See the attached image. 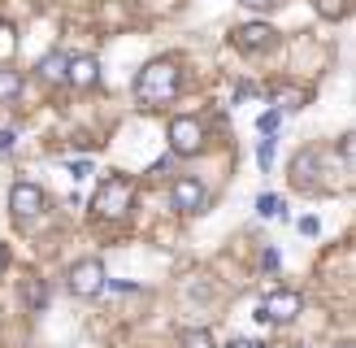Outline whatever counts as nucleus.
<instances>
[{"instance_id": "obj_1", "label": "nucleus", "mask_w": 356, "mask_h": 348, "mask_svg": "<svg viewBox=\"0 0 356 348\" xmlns=\"http://www.w3.org/2000/svg\"><path fill=\"white\" fill-rule=\"evenodd\" d=\"M178 92H183V74H178V65L165 57V61H148L139 70L135 79V100L144 104V109H161V104H174Z\"/></svg>"}, {"instance_id": "obj_2", "label": "nucleus", "mask_w": 356, "mask_h": 348, "mask_svg": "<svg viewBox=\"0 0 356 348\" xmlns=\"http://www.w3.org/2000/svg\"><path fill=\"white\" fill-rule=\"evenodd\" d=\"M131 205H135V183L127 174H104L92 191V214L100 222H122L131 214Z\"/></svg>"}, {"instance_id": "obj_3", "label": "nucleus", "mask_w": 356, "mask_h": 348, "mask_svg": "<svg viewBox=\"0 0 356 348\" xmlns=\"http://www.w3.org/2000/svg\"><path fill=\"white\" fill-rule=\"evenodd\" d=\"M300 309H305V296H300L296 287H270L261 296V305H257V318L282 326V322H296Z\"/></svg>"}, {"instance_id": "obj_4", "label": "nucleus", "mask_w": 356, "mask_h": 348, "mask_svg": "<svg viewBox=\"0 0 356 348\" xmlns=\"http://www.w3.org/2000/svg\"><path fill=\"white\" fill-rule=\"evenodd\" d=\"M165 139H170V152L174 157H195V152L204 148V122L191 118V113H178V118H170Z\"/></svg>"}, {"instance_id": "obj_5", "label": "nucleus", "mask_w": 356, "mask_h": 348, "mask_svg": "<svg viewBox=\"0 0 356 348\" xmlns=\"http://www.w3.org/2000/svg\"><path fill=\"white\" fill-rule=\"evenodd\" d=\"M65 287L79 296V301H92V296H100L104 287H109V274H104V261L96 257H83L79 266H70L65 274Z\"/></svg>"}, {"instance_id": "obj_6", "label": "nucleus", "mask_w": 356, "mask_h": 348, "mask_svg": "<svg viewBox=\"0 0 356 348\" xmlns=\"http://www.w3.org/2000/svg\"><path fill=\"white\" fill-rule=\"evenodd\" d=\"M170 205H174L183 218H191V214H204V205H209V191H204V183L195 179V174H178V179H174V187H170Z\"/></svg>"}, {"instance_id": "obj_7", "label": "nucleus", "mask_w": 356, "mask_h": 348, "mask_svg": "<svg viewBox=\"0 0 356 348\" xmlns=\"http://www.w3.org/2000/svg\"><path fill=\"white\" fill-rule=\"evenodd\" d=\"M44 209H48L44 187H35V183H13L9 187V214L13 218H35V214H44Z\"/></svg>"}, {"instance_id": "obj_8", "label": "nucleus", "mask_w": 356, "mask_h": 348, "mask_svg": "<svg viewBox=\"0 0 356 348\" xmlns=\"http://www.w3.org/2000/svg\"><path fill=\"white\" fill-rule=\"evenodd\" d=\"M274 26L270 22H243L230 31V44H235L239 52H265V48H274Z\"/></svg>"}, {"instance_id": "obj_9", "label": "nucleus", "mask_w": 356, "mask_h": 348, "mask_svg": "<svg viewBox=\"0 0 356 348\" xmlns=\"http://www.w3.org/2000/svg\"><path fill=\"white\" fill-rule=\"evenodd\" d=\"M96 79H100V61L92 57V52H83V57H70V65H65V83H70V87L87 92V87H96Z\"/></svg>"}, {"instance_id": "obj_10", "label": "nucleus", "mask_w": 356, "mask_h": 348, "mask_svg": "<svg viewBox=\"0 0 356 348\" xmlns=\"http://www.w3.org/2000/svg\"><path fill=\"white\" fill-rule=\"evenodd\" d=\"M44 305H48V283L40 274H26L22 278V309L26 313H44Z\"/></svg>"}, {"instance_id": "obj_11", "label": "nucleus", "mask_w": 356, "mask_h": 348, "mask_svg": "<svg viewBox=\"0 0 356 348\" xmlns=\"http://www.w3.org/2000/svg\"><path fill=\"white\" fill-rule=\"evenodd\" d=\"M65 65H70L65 52H48V57L35 65V74H40L44 83H65Z\"/></svg>"}, {"instance_id": "obj_12", "label": "nucleus", "mask_w": 356, "mask_h": 348, "mask_svg": "<svg viewBox=\"0 0 356 348\" xmlns=\"http://www.w3.org/2000/svg\"><path fill=\"white\" fill-rule=\"evenodd\" d=\"M22 96V70H0V104H13Z\"/></svg>"}, {"instance_id": "obj_13", "label": "nucleus", "mask_w": 356, "mask_h": 348, "mask_svg": "<svg viewBox=\"0 0 356 348\" xmlns=\"http://www.w3.org/2000/svg\"><path fill=\"white\" fill-rule=\"evenodd\" d=\"M178 348H218L213 344V335L204 326H195V331H183V340H178Z\"/></svg>"}, {"instance_id": "obj_14", "label": "nucleus", "mask_w": 356, "mask_h": 348, "mask_svg": "<svg viewBox=\"0 0 356 348\" xmlns=\"http://www.w3.org/2000/svg\"><path fill=\"white\" fill-rule=\"evenodd\" d=\"M274 152H278V139H274V135H265L261 144H257V166H261V170H270V166H274Z\"/></svg>"}, {"instance_id": "obj_15", "label": "nucleus", "mask_w": 356, "mask_h": 348, "mask_svg": "<svg viewBox=\"0 0 356 348\" xmlns=\"http://www.w3.org/2000/svg\"><path fill=\"white\" fill-rule=\"evenodd\" d=\"M257 214L261 218H278L282 214V200L274 196V191H261V196H257Z\"/></svg>"}, {"instance_id": "obj_16", "label": "nucleus", "mask_w": 356, "mask_h": 348, "mask_svg": "<svg viewBox=\"0 0 356 348\" xmlns=\"http://www.w3.org/2000/svg\"><path fill=\"white\" fill-rule=\"evenodd\" d=\"M13 35H17V31H13L9 22H0V61H9V57H13V48H17Z\"/></svg>"}, {"instance_id": "obj_17", "label": "nucleus", "mask_w": 356, "mask_h": 348, "mask_svg": "<svg viewBox=\"0 0 356 348\" xmlns=\"http://www.w3.org/2000/svg\"><path fill=\"white\" fill-rule=\"evenodd\" d=\"M317 13L334 22V17H343V13H348V0H317Z\"/></svg>"}, {"instance_id": "obj_18", "label": "nucleus", "mask_w": 356, "mask_h": 348, "mask_svg": "<svg viewBox=\"0 0 356 348\" xmlns=\"http://www.w3.org/2000/svg\"><path fill=\"white\" fill-rule=\"evenodd\" d=\"M278 122H282V113L270 109V113H261V118H257V131H261V135H274V131H278Z\"/></svg>"}, {"instance_id": "obj_19", "label": "nucleus", "mask_w": 356, "mask_h": 348, "mask_svg": "<svg viewBox=\"0 0 356 348\" xmlns=\"http://www.w3.org/2000/svg\"><path fill=\"white\" fill-rule=\"evenodd\" d=\"M65 170L74 174V179H87V174H92V161H65Z\"/></svg>"}, {"instance_id": "obj_20", "label": "nucleus", "mask_w": 356, "mask_h": 348, "mask_svg": "<svg viewBox=\"0 0 356 348\" xmlns=\"http://www.w3.org/2000/svg\"><path fill=\"white\" fill-rule=\"evenodd\" d=\"M261 270H270V274L278 270V253H274V248H265V253H261Z\"/></svg>"}, {"instance_id": "obj_21", "label": "nucleus", "mask_w": 356, "mask_h": 348, "mask_svg": "<svg viewBox=\"0 0 356 348\" xmlns=\"http://www.w3.org/2000/svg\"><path fill=\"white\" fill-rule=\"evenodd\" d=\"M170 166H174V152H170V157H161V161H152V166H148V174H165Z\"/></svg>"}, {"instance_id": "obj_22", "label": "nucleus", "mask_w": 356, "mask_h": 348, "mask_svg": "<svg viewBox=\"0 0 356 348\" xmlns=\"http://www.w3.org/2000/svg\"><path fill=\"white\" fill-rule=\"evenodd\" d=\"M300 231H305V235H317V231H322V222H317V218H300Z\"/></svg>"}, {"instance_id": "obj_23", "label": "nucleus", "mask_w": 356, "mask_h": 348, "mask_svg": "<svg viewBox=\"0 0 356 348\" xmlns=\"http://www.w3.org/2000/svg\"><path fill=\"white\" fill-rule=\"evenodd\" d=\"M17 144V131H0V152H9Z\"/></svg>"}, {"instance_id": "obj_24", "label": "nucleus", "mask_w": 356, "mask_h": 348, "mask_svg": "<svg viewBox=\"0 0 356 348\" xmlns=\"http://www.w3.org/2000/svg\"><path fill=\"white\" fill-rule=\"evenodd\" d=\"M239 5H248V9H274L278 0H239Z\"/></svg>"}, {"instance_id": "obj_25", "label": "nucleus", "mask_w": 356, "mask_h": 348, "mask_svg": "<svg viewBox=\"0 0 356 348\" xmlns=\"http://www.w3.org/2000/svg\"><path fill=\"white\" fill-rule=\"evenodd\" d=\"M5 270H9V248L0 244V274H5Z\"/></svg>"}, {"instance_id": "obj_26", "label": "nucleus", "mask_w": 356, "mask_h": 348, "mask_svg": "<svg viewBox=\"0 0 356 348\" xmlns=\"http://www.w3.org/2000/svg\"><path fill=\"white\" fill-rule=\"evenodd\" d=\"M226 348H261V344H252V340H230Z\"/></svg>"}, {"instance_id": "obj_27", "label": "nucleus", "mask_w": 356, "mask_h": 348, "mask_svg": "<svg viewBox=\"0 0 356 348\" xmlns=\"http://www.w3.org/2000/svg\"><path fill=\"white\" fill-rule=\"evenodd\" d=\"M339 348H352V344H339Z\"/></svg>"}]
</instances>
